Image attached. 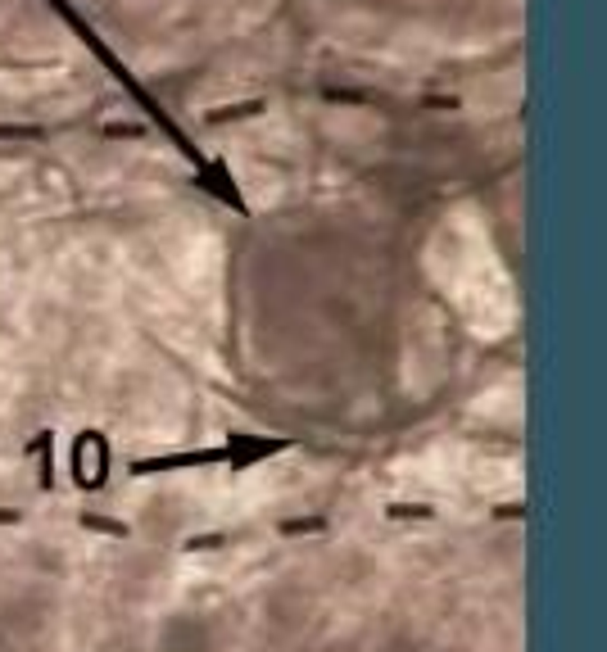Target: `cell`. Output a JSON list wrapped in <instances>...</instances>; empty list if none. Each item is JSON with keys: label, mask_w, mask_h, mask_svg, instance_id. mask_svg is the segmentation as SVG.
<instances>
[{"label": "cell", "mask_w": 607, "mask_h": 652, "mask_svg": "<svg viewBox=\"0 0 607 652\" xmlns=\"http://www.w3.org/2000/svg\"><path fill=\"white\" fill-rule=\"evenodd\" d=\"M286 449H295V440L291 435H249V430H232L227 440H223V453H227V471H249V467H258L263 458H277V453H286Z\"/></svg>", "instance_id": "obj_1"}, {"label": "cell", "mask_w": 607, "mask_h": 652, "mask_svg": "<svg viewBox=\"0 0 607 652\" xmlns=\"http://www.w3.org/2000/svg\"><path fill=\"white\" fill-rule=\"evenodd\" d=\"M227 453L218 449H186V453H159V458H137L127 471L131 476H168V471H205V467H223Z\"/></svg>", "instance_id": "obj_2"}, {"label": "cell", "mask_w": 607, "mask_h": 652, "mask_svg": "<svg viewBox=\"0 0 607 652\" xmlns=\"http://www.w3.org/2000/svg\"><path fill=\"white\" fill-rule=\"evenodd\" d=\"M28 458H41V489H55V430H37L23 445Z\"/></svg>", "instance_id": "obj_3"}, {"label": "cell", "mask_w": 607, "mask_h": 652, "mask_svg": "<svg viewBox=\"0 0 607 652\" xmlns=\"http://www.w3.org/2000/svg\"><path fill=\"white\" fill-rule=\"evenodd\" d=\"M385 517H390V521H431L435 507H426V503H390Z\"/></svg>", "instance_id": "obj_4"}, {"label": "cell", "mask_w": 607, "mask_h": 652, "mask_svg": "<svg viewBox=\"0 0 607 652\" xmlns=\"http://www.w3.org/2000/svg\"><path fill=\"white\" fill-rule=\"evenodd\" d=\"M282 535H322L326 530V517H291V521H277Z\"/></svg>", "instance_id": "obj_5"}, {"label": "cell", "mask_w": 607, "mask_h": 652, "mask_svg": "<svg viewBox=\"0 0 607 652\" xmlns=\"http://www.w3.org/2000/svg\"><path fill=\"white\" fill-rule=\"evenodd\" d=\"M78 521H82V530H100V535H118V539H122V535H131V530H127L122 521H109V517H96V512H82Z\"/></svg>", "instance_id": "obj_6"}, {"label": "cell", "mask_w": 607, "mask_h": 652, "mask_svg": "<svg viewBox=\"0 0 607 652\" xmlns=\"http://www.w3.org/2000/svg\"><path fill=\"white\" fill-rule=\"evenodd\" d=\"M205 548H227V535H190L186 553H205Z\"/></svg>", "instance_id": "obj_7"}, {"label": "cell", "mask_w": 607, "mask_h": 652, "mask_svg": "<svg viewBox=\"0 0 607 652\" xmlns=\"http://www.w3.org/2000/svg\"><path fill=\"white\" fill-rule=\"evenodd\" d=\"M23 512H14V507H0V526H19Z\"/></svg>", "instance_id": "obj_8"}, {"label": "cell", "mask_w": 607, "mask_h": 652, "mask_svg": "<svg viewBox=\"0 0 607 652\" xmlns=\"http://www.w3.org/2000/svg\"><path fill=\"white\" fill-rule=\"evenodd\" d=\"M494 517H508V521H517V517H521V503H503Z\"/></svg>", "instance_id": "obj_9"}]
</instances>
